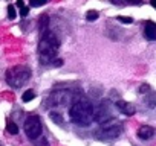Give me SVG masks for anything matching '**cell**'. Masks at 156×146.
<instances>
[{
    "mask_svg": "<svg viewBox=\"0 0 156 146\" xmlns=\"http://www.w3.org/2000/svg\"><path fill=\"white\" fill-rule=\"evenodd\" d=\"M94 119H95V122H98L100 125H106V123L115 120V119H113V114H112V111H110V104L104 101V102H101L98 107H95Z\"/></svg>",
    "mask_w": 156,
    "mask_h": 146,
    "instance_id": "cell-6",
    "label": "cell"
},
{
    "mask_svg": "<svg viewBox=\"0 0 156 146\" xmlns=\"http://www.w3.org/2000/svg\"><path fill=\"white\" fill-rule=\"evenodd\" d=\"M34 98H35V93H34V90H26V91L23 93V96H22L23 102H31Z\"/></svg>",
    "mask_w": 156,
    "mask_h": 146,
    "instance_id": "cell-15",
    "label": "cell"
},
{
    "mask_svg": "<svg viewBox=\"0 0 156 146\" xmlns=\"http://www.w3.org/2000/svg\"><path fill=\"white\" fill-rule=\"evenodd\" d=\"M49 117H51L57 125H60V126L64 125V123H63V116H61V113H58V111H51V113H49Z\"/></svg>",
    "mask_w": 156,
    "mask_h": 146,
    "instance_id": "cell-12",
    "label": "cell"
},
{
    "mask_svg": "<svg viewBox=\"0 0 156 146\" xmlns=\"http://www.w3.org/2000/svg\"><path fill=\"white\" fill-rule=\"evenodd\" d=\"M55 62H54V65L55 67H60V65H63V59H54Z\"/></svg>",
    "mask_w": 156,
    "mask_h": 146,
    "instance_id": "cell-22",
    "label": "cell"
},
{
    "mask_svg": "<svg viewBox=\"0 0 156 146\" xmlns=\"http://www.w3.org/2000/svg\"><path fill=\"white\" fill-rule=\"evenodd\" d=\"M48 23H49V17L43 14L40 17V22H38V25H40V35H44L48 32Z\"/></svg>",
    "mask_w": 156,
    "mask_h": 146,
    "instance_id": "cell-11",
    "label": "cell"
},
{
    "mask_svg": "<svg viewBox=\"0 0 156 146\" xmlns=\"http://www.w3.org/2000/svg\"><path fill=\"white\" fill-rule=\"evenodd\" d=\"M16 5H17V6H19L20 9H22V8H25V2H23V0H19V2H17Z\"/></svg>",
    "mask_w": 156,
    "mask_h": 146,
    "instance_id": "cell-23",
    "label": "cell"
},
{
    "mask_svg": "<svg viewBox=\"0 0 156 146\" xmlns=\"http://www.w3.org/2000/svg\"><path fill=\"white\" fill-rule=\"evenodd\" d=\"M121 134H122V125H121V123H118L116 120H112V122H109V123L103 125L101 135H103L104 138L112 140V138L119 137Z\"/></svg>",
    "mask_w": 156,
    "mask_h": 146,
    "instance_id": "cell-7",
    "label": "cell"
},
{
    "mask_svg": "<svg viewBox=\"0 0 156 146\" xmlns=\"http://www.w3.org/2000/svg\"><path fill=\"white\" fill-rule=\"evenodd\" d=\"M60 47V38L54 32H46L41 35L40 43H38V58L41 64H49L51 61L55 59Z\"/></svg>",
    "mask_w": 156,
    "mask_h": 146,
    "instance_id": "cell-2",
    "label": "cell"
},
{
    "mask_svg": "<svg viewBox=\"0 0 156 146\" xmlns=\"http://www.w3.org/2000/svg\"><path fill=\"white\" fill-rule=\"evenodd\" d=\"M144 32H145L147 40H154V38H156V25H154L153 22H147Z\"/></svg>",
    "mask_w": 156,
    "mask_h": 146,
    "instance_id": "cell-10",
    "label": "cell"
},
{
    "mask_svg": "<svg viewBox=\"0 0 156 146\" xmlns=\"http://www.w3.org/2000/svg\"><path fill=\"white\" fill-rule=\"evenodd\" d=\"M72 99V91L66 90V88H58L55 91L51 93L49 99H48V105L49 107H63L67 105Z\"/></svg>",
    "mask_w": 156,
    "mask_h": 146,
    "instance_id": "cell-5",
    "label": "cell"
},
{
    "mask_svg": "<svg viewBox=\"0 0 156 146\" xmlns=\"http://www.w3.org/2000/svg\"><path fill=\"white\" fill-rule=\"evenodd\" d=\"M98 17H100L98 11H89V12L86 14V18H87V22H95Z\"/></svg>",
    "mask_w": 156,
    "mask_h": 146,
    "instance_id": "cell-16",
    "label": "cell"
},
{
    "mask_svg": "<svg viewBox=\"0 0 156 146\" xmlns=\"http://www.w3.org/2000/svg\"><path fill=\"white\" fill-rule=\"evenodd\" d=\"M94 113L95 108L92 102L83 96H78L73 99L70 110H69V117L73 125L78 126H89L94 122Z\"/></svg>",
    "mask_w": 156,
    "mask_h": 146,
    "instance_id": "cell-1",
    "label": "cell"
},
{
    "mask_svg": "<svg viewBox=\"0 0 156 146\" xmlns=\"http://www.w3.org/2000/svg\"><path fill=\"white\" fill-rule=\"evenodd\" d=\"M25 132L31 140H37L38 137H41L43 132V126H41V120L38 116H29L25 120Z\"/></svg>",
    "mask_w": 156,
    "mask_h": 146,
    "instance_id": "cell-4",
    "label": "cell"
},
{
    "mask_svg": "<svg viewBox=\"0 0 156 146\" xmlns=\"http://www.w3.org/2000/svg\"><path fill=\"white\" fill-rule=\"evenodd\" d=\"M16 15H17V12H16L14 5H9V6H8V18H9V20H14Z\"/></svg>",
    "mask_w": 156,
    "mask_h": 146,
    "instance_id": "cell-17",
    "label": "cell"
},
{
    "mask_svg": "<svg viewBox=\"0 0 156 146\" xmlns=\"http://www.w3.org/2000/svg\"><path fill=\"white\" fill-rule=\"evenodd\" d=\"M6 129H8V132L9 134H12V135H16V134H19V126L16 125V122H8L6 123Z\"/></svg>",
    "mask_w": 156,
    "mask_h": 146,
    "instance_id": "cell-14",
    "label": "cell"
},
{
    "mask_svg": "<svg viewBox=\"0 0 156 146\" xmlns=\"http://www.w3.org/2000/svg\"><path fill=\"white\" fill-rule=\"evenodd\" d=\"M150 5H151V6L156 9V0H151V2H150Z\"/></svg>",
    "mask_w": 156,
    "mask_h": 146,
    "instance_id": "cell-24",
    "label": "cell"
},
{
    "mask_svg": "<svg viewBox=\"0 0 156 146\" xmlns=\"http://www.w3.org/2000/svg\"><path fill=\"white\" fill-rule=\"evenodd\" d=\"M43 5H46V2H34V0H32V2H31V6H43Z\"/></svg>",
    "mask_w": 156,
    "mask_h": 146,
    "instance_id": "cell-21",
    "label": "cell"
},
{
    "mask_svg": "<svg viewBox=\"0 0 156 146\" xmlns=\"http://www.w3.org/2000/svg\"><path fill=\"white\" fill-rule=\"evenodd\" d=\"M121 23H126V25H129V23H133V18L132 17H124V15H118L116 17Z\"/></svg>",
    "mask_w": 156,
    "mask_h": 146,
    "instance_id": "cell-18",
    "label": "cell"
},
{
    "mask_svg": "<svg viewBox=\"0 0 156 146\" xmlns=\"http://www.w3.org/2000/svg\"><path fill=\"white\" fill-rule=\"evenodd\" d=\"M144 104H145L148 108H154V107H156V96H154V95L144 96Z\"/></svg>",
    "mask_w": 156,
    "mask_h": 146,
    "instance_id": "cell-13",
    "label": "cell"
},
{
    "mask_svg": "<svg viewBox=\"0 0 156 146\" xmlns=\"http://www.w3.org/2000/svg\"><path fill=\"white\" fill-rule=\"evenodd\" d=\"M28 14H29V8H26V6H25V8H22V9H20V15H22V17H26Z\"/></svg>",
    "mask_w": 156,
    "mask_h": 146,
    "instance_id": "cell-20",
    "label": "cell"
},
{
    "mask_svg": "<svg viewBox=\"0 0 156 146\" xmlns=\"http://www.w3.org/2000/svg\"><path fill=\"white\" fill-rule=\"evenodd\" d=\"M136 134H138V138H141V140H150L156 134V131H154V128H151L148 125H144V126H141L138 129Z\"/></svg>",
    "mask_w": 156,
    "mask_h": 146,
    "instance_id": "cell-9",
    "label": "cell"
},
{
    "mask_svg": "<svg viewBox=\"0 0 156 146\" xmlns=\"http://www.w3.org/2000/svg\"><path fill=\"white\" fill-rule=\"evenodd\" d=\"M0 146H3V144H2V143H0Z\"/></svg>",
    "mask_w": 156,
    "mask_h": 146,
    "instance_id": "cell-25",
    "label": "cell"
},
{
    "mask_svg": "<svg viewBox=\"0 0 156 146\" xmlns=\"http://www.w3.org/2000/svg\"><path fill=\"white\" fill-rule=\"evenodd\" d=\"M116 108H118V111L121 113V114H124V116H133L135 113H136V108H135V105L133 104H130V102H127V101H122V99H119V101H116Z\"/></svg>",
    "mask_w": 156,
    "mask_h": 146,
    "instance_id": "cell-8",
    "label": "cell"
},
{
    "mask_svg": "<svg viewBox=\"0 0 156 146\" xmlns=\"http://www.w3.org/2000/svg\"><path fill=\"white\" fill-rule=\"evenodd\" d=\"M31 78V70L26 65H14L6 70V82L12 88H19Z\"/></svg>",
    "mask_w": 156,
    "mask_h": 146,
    "instance_id": "cell-3",
    "label": "cell"
},
{
    "mask_svg": "<svg viewBox=\"0 0 156 146\" xmlns=\"http://www.w3.org/2000/svg\"><path fill=\"white\" fill-rule=\"evenodd\" d=\"M150 91V85L148 84H142L141 87H139V93L141 95H145V93H148Z\"/></svg>",
    "mask_w": 156,
    "mask_h": 146,
    "instance_id": "cell-19",
    "label": "cell"
}]
</instances>
